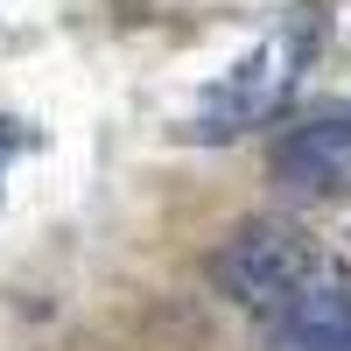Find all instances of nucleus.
Here are the masks:
<instances>
[{
    "mask_svg": "<svg viewBox=\"0 0 351 351\" xmlns=\"http://www.w3.org/2000/svg\"><path fill=\"white\" fill-rule=\"evenodd\" d=\"M204 274H211L218 295L246 302V309H281L288 288L309 281V239L288 218H246L211 260H204Z\"/></svg>",
    "mask_w": 351,
    "mask_h": 351,
    "instance_id": "1",
    "label": "nucleus"
},
{
    "mask_svg": "<svg viewBox=\"0 0 351 351\" xmlns=\"http://www.w3.org/2000/svg\"><path fill=\"white\" fill-rule=\"evenodd\" d=\"M274 183L295 190V197L351 190V120H302L274 148Z\"/></svg>",
    "mask_w": 351,
    "mask_h": 351,
    "instance_id": "2",
    "label": "nucleus"
},
{
    "mask_svg": "<svg viewBox=\"0 0 351 351\" xmlns=\"http://www.w3.org/2000/svg\"><path fill=\"white\" fill-rule=\"evenodd\" d=\"M274 337L295 351H351V288L309 274L302 288H288V302L274 309Z\"/></svg>",
    "mask_w": 351,
    "mask_h": 351,
    "instance_id": "3",
    "label": "nucleus"
}]
</instances>
